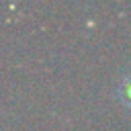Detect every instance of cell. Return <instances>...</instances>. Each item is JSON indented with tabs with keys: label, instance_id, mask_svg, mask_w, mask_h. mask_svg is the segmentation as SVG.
Here are the masks:
<instances>
[{
	"label": "cell",
	"instance_id": "obj_1",
	"mask_svg": "<svg viewBox=\"0 0 131 131\" xmlns=\"http://www.w3.org/2000/svg\"><path fill=\"white\" fill-rule=\"evenodd\" d=\"M117 94H119V100H121L127 108H131V74H127V76L119 82Z\"/></svg>",
	"mask_w": 131,
	"mask_h": 131
}]
</instances>
